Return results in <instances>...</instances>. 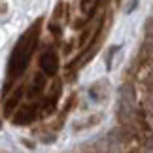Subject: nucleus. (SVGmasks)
<instances>
[{
  "label": "nucleus",
  "instance_id": "39448f33",
  "mask_svg": "<svg viewBox=\"0 0 153 153\" xmlns=\"http://www.w3.org/2000/svg\"><path fill=\"white\" fill-rule=\"evenodd\" d=\"M44 83H45V79H44V76L42 74H38L36 78H34L32 81V89H30V95H36V93H40L44 89Z\"/></svg>",
  "mask_w": 153,
  "mask_h": 153
},
{
  "label": "nucleus",
  "instance_id": "20e7f679",
  "mask_svg": "<svg viewBox=\"0 0 153 153\" xmlns=\"http://www.w3.org/2000/svg\"><path fill=\"white\" fill-rule=\"evenodd\" d=\"M21 97H23V89H21V87H19V89H17V91L13 93V95L10 97V100H8V104L4 106V111H6V114H10V111H11V110L15 108V106H17V102H19V98H21Z\"/></svg>",
  "mask_w": 153,
  "mask_h": 153
},
{
  "label": "nucleus",
  "instance_id": "f03ea898",
  "mask_svg": "<svg viewBox=\"0 0 153 153\" xmlns=\"http://www.w3.org/2000/svg\"><path fill=\"white\" fill-rule=\"evenodd\" d=\"M40 70L45 74V76H55L57 70H59V57L53 49H48L42 53L40 57Z\"/></svg>",
  "mask_w": 153,
  "mask_h": 153
},
{
  "label": "nucleus",
  "instance_id": "f257e3e1",
  "mask_svg": "<svg viewBox=\"0 0 153 153\" xmlns=\"http://www.w3.org/2000/svg\"><path fill=\"white\" fill-rule=\"evenodd\" d=\"M40 28H42V19L32 23L25 32L21 34V38L17 40V44L11 49L10 61H8V78L17 79L25 74L28 64L32 61V55L36 51L38 40H40Z\"/></svg>",
  "mask_w": 153,
  "mask_h": 153
},
{
  "label": "nucleus",
  "instance_id": "7ed1b4c3",
  "mask_svg": "<svg viewBox=\"0 0 153 153\" xmlns=\"http://www.w3.org/2000/svg\"><path fill=\"white\" fill-rule=\"evenodd\" d=\"M17 117L13 119L15 125H27V123H30L36 119V115H38V106L36 104H25V106H21L19 110H17Z\"/></svg>",
  "mask_w": 153,
  "mask_h": 153
}]
</instances>
